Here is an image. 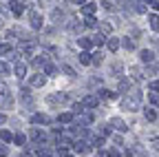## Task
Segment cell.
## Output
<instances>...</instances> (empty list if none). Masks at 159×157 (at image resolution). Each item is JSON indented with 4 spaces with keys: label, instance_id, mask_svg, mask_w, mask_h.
Masks as SVG:
<instances>
[{
    "label": "cell",
    "instance_id": "1",
    "mask_svg": "<svg viewBox=\"0 0 159 157\" xmlns=\"http://www.w3.org/2000/svg\"><path fill=\"white\" fill-rule=\"evenodd\" d=\"M93 120H95L93 113H91V111H84V113L77 115V122H75V124H77V126H86V124H91Z\"/></svg>",
    "mask_w": 159,
    "mask_h": 157
},
{
    "label": "cell",
    "instance_id": "2",
    "mask_svg": "<svg viewBox=\"0 0 159 157\" xmlns=\"http://www.w3.org/2000/svg\"><path fill=\"white\" fill-rule=\"evenodd\" d=\"M29 20H31V27H33V29H40V27H42V16H40L38 11H31Z\"/></svg>",
    "mask_w": 159,
    "mask_h": 157
},
{
    "label": "cell",
    "instance_id": "3",
    "mask_svg": "<svg viewBox=\"0 0 159 157\" xmlns=\"http://www.w3.org/2000/svg\"><path fill=\"white\" fill-rule=\"evenodd\" d=\"M31 137L38 142V146H42V144H44V140H47V137H44V133L40 131V128H33V131H31Z\"/></svg>",
    "mask_w": 159,
    "mask_h": 157
},
{
    "label": "cell",
    "instance_id": "4",
    "mask_svg": "<svg viewBox=\"0 0 159 157\" xmlns=\"http://www.w3.org/2000/svg\"><path fill=\"white\" fill-rule=\"evenodd\" d=\"M111 124H113L117 131H122V133H124V131H128V126H126V122L122 120V117H113V120H111Z\"/></svg>",
    "mask_w": 159,
    "mask_h": 157
},
{
    "label": "cell",
    "instance_id": "5",
    "mask_svg": "<svg viewBox=\"0 0 159 157\" xmlns=\"http://www.w3.org/2000/svg\"><path fill=\"white\" fill-rule=\"evenodd\" d=\"M73 148H75V150H77V153H80V155H86V153H89V150H91V148H89V144H86V142H75V144H73Z\"/></svg>",
    "mask_w": 159,
    "mask_h": 157
},
{
    "label": "cell",
    "instance_id": "6",
    "mask_svg": "<svg viewBox=\"0 0 159 157\" xmlns=\"http://www.w3.org/2000/svg\"><path fill=\"white\" fill-rule=\"evenodd\" d=\"M97 102H99L97 95H86V97H84V106H89V109H95Z\"/></svg>",
    "mask_w": 159,
    "mask_h": 157
},
{
    "label": "cell",
    "instance_id": "7",
    "mask_svg": "<svg viewBox=\"0 0 159 157\" xmlns=\"http://www.w3.org/2000/svg\"><path fill=\"white\" fill-rule=\"evenodd\" d=\"M0 106H5V109H11L13 106V100H11V95H0Z\"/></svg>",
    "mask_w": 159,
    "mask_h": 157
},
{
    "label": "cell",
    "instance_id": "8",
    "mask_svg": "<svg viewBox=\"0 0 159 157\" xmlns=\"http://www.w3.org/2000/svg\"><path fill=\"white\" fill-rule=\"evenodd\" d=\"M95 9H97V7H95L93 2H84V7H82V11L86 13V18H93V13H95Z\"/></svg>",
    "mask_w": 159,
    "mask_h": 157
},
{
    "label": "cell",
    "instance_id": "9",
    "mask_svg": "<svg viewBox=\"0 0 159 157\" xmlns=\"http://www.w3.org/2000/svg\"><path fill=\"white\" fill-rule=\"evenodd\" d=\"M31 122H33V124H47V122H49V117L42 115V113H35V115L31 117Z\"/></svg>",
    "mask_w": 159,
    "mask_h": 157
},
{
    "label": "cell",
    "instance_id": "10",
    "mask_svg": "<svg viewBox=\"0 0 159 157\" xmlns=\"http://www.w3.org/2000/svg\"><path fill=\"white\" fill-rule=\"evenodd\" d=\"M11 11H13V16H22L25 2H11Z\"/></svg>",
    "mask_w": 159,
    "mask_h": 157
},
{
    "label": "cell",
    "instance_id": "11",
    "mask_svg": "<svg viewBox=\"0 0 159 157\" xmlns=\"http://www.w3.org/2000/svg\"><path fill=\"white\" fill-rule=\"evenodd\" d=\"M16 75H18V77H25V75H27V64H25V62H18V64H16Z\"/></svg>",
    "mask_w": 159,
    "mask_h": 157
},
{
    "label": "cell",
    "instance_id": "12",
    "mask_svg": "<svg viewBox=\"0 0 159 157\" xmlns=\"http://www.w3.org/2000/svg\"><path fill=\"white\" fill-rule=\"evenodd\" d=\"M139 58H142V62H152V60H155V53H152V51H142V53H139Z\"/></svg>",
    "mask_w": 159,
    "mask_h": 157
},
{
    "label": "cell",
    "instance_id": "13",
    "mask_svg": "<svg viewBox=\"0 0 159 157\" xmlns=\"http://www.w3.org/2000/svg\"><path fill=\"white\" fill-rule=\"evenodd\" d=\"M73 117H75L73 113H62V115L57 117V122H62V124H69V122H73Z\"/></svg>",
    "mask_w": 159,
    "mask_h": 157
},
{
    "label": "cell",
    "instance_id": "14",
    "mask_svg": "<svg viewBox=\"0 0 159 157\" xmlns=\"http://www.w3.org/2000/svg\"><path fill=\"white\" fill-rule=\"evenodd\" d=\"M80 47H82V49H91L93 47V38H80Z\"/></svg>",
    "mask_w": 159,
    "mask_h": 157
},
{
    "label": "cell",
    "instance_id": "15",
    "mask_svg": "<svg viewBox=\"0 0 159 157\" xmlns=\"http://www.w3.org/2000/svg\"><path fill=\"white\" fill-rule=\"evenodd\" d=\"M80 62H82V64H91L93 62V55H89L86 51H82V53H80Z\"/></svg>",
    "mask_w": 159,
    "mask_h": 157
},
{
    "label": "cell",
    "instance_id": "16",
    "mask_svg": "<svg viewBox=\"0 0 159 157\" xmlns=\"http://www.w3.org/2000/svg\"><path fill=\"white\" fill-rule=\"evenodd\" d=\"M148 20H150V27H152L155 31H159V16L150 13V18H148Z\"/></svg>",
    "mask_w": 159,
    "mask_h": 157
},
{
    "label": "cell",
    "instance_id": "17",
    "mask_svg": "<svg viewBox=\"0 0 159 157\" xmlns=\"http://www.w3.org/2000/svg\"><path fill=\"white\" fill-rule=\"evenodd\" d=\"M31 84H33V86H42V84H44V75H33V77H31Z\"/></svg>",
    "mask_w": 159,
    "mask_h": 157
},
{
    "label": "cell",
    "instance_id": "18",
    "mask_svg": "<svg viewBox=\"0 0 159 157\" xmlns=\"http://www.w3.org/2000/svg\"><path fill=\"white\" fill-rule=\"evenodd\" d=\"M99 97H111V100H115L117 93H113V91H108V89H102V91H99Z\"/></svg>",
    "mask_w": 159,
    "mask_h": 157
},
{
    "label": "cell",
    "instance_id": "19",
    "mask_svg": "<svg viewBox=\"0 0 159 157\" xmlns=\"http://www.w3.org/2000/svg\"><path fill=\"white\" fill-rule=\"evenodd\" d=\"M144 115H146V120H148V122H155V120H157V113H155L152 109H146Z\"/></svg>",
    "mask_w": 159,
    "mask_h": 157
},
{
    "label": "cell",
    "instance_id": "20",
    "mask_svg": "<svg viewBox=\"0 0 159 157\" xmlns=\"http://www.w3.org/2000/svg\"><path fill=\"white\" fill-rule=\"evenodd\" d=\"M33 64H35V67H47V58H44V55H38L35 60H33Z\"/></svg>",
    "mask_w": 159,
    "mask_h": 157
},
{
    "label": "cell",
    "instance_id": "21",
    "mask_svg": "<svg viewBox=\"0 0 159 157\" xmlns=\"http://www.w3.org/2000/svg\"><path fill=\"white\" fill-rule=\"evenodd\" d=\"M117 47H119V40H117V38H108V49L115 51Z\"/></svg>",
    "mask_w": 159,
    "mask_h": 157
},
{
    "label": "cell",
    "instance_id": "22",
    "mask_svg": "<svg viewBox=\"0 0 159 157\" xmlns=\"http://www.w3.org/2000/svg\"><path fill=\"white\" fill-rule=\"evenodd\" d=\"M84 109H86V106H84V102H77V104H73V111H75L77 115H80V113H84Z\"/></svg>",
    "mask_w": 159,
    "mask_h": 157
},
{
    "label": "cell",
    "instance_id": "23",
    "mask_svg": "<svg viewBox=\"0 0 159 157\" xmlns=\"http://www.w3.org/2000/svg\"><path fill=\"white\" fill-rule=\"evenodd\" d=\"M93 44H97V47H99V44H104V35H102V33H95V38H93Z\"/></svg>",
    "mask_w": 159,
    "mask_h": 157
},
{
    "label": "cell",
    "instance_id": "24",
    "mask_svg": "<svg viewBox=\"0 0 159 157\" xmlns=\"http://www.w3.org/2000/svg\"><path fill=\"white\" fill-rule=\"evenodd\" d=\"M99 29H102V35H104V33H111V31H113V27H111L108 22H102V25H99Z\"/></svg>",
    "mask_w": 159,
    "mask_h": 157
},
{
    "label": "cell",
    "instance_id": "25",
    "mask_svg": "<svg viewBox=\"0 0 159 157\" xmlns=\"http://www.w3.org/2000/svg\"><path fill=\"white\" fill-rule=\"evenodd\" d=\"M44 73H47V75H55V73H57V69H55L53 64H47V67H44Z\"/></svg>",
    "mask_w": 159,
    "mask_h": 157
},
{
    "label": "cell",
    "instance_id": "26",
    "mask_svg": "<svg viewBox=\"0 0 159 157\" xmlns=\"http://www.w3.org/2000/svg\"><path fill=\"white\" fill-rule=\"evenodd\" d=\"M11 53V47L9 44H0V55H9Z\"/></svg>",
    "mask_w": 159,
    "mask_h": 157
},
{
    "label": "cell",
    "instance_id": "27",
    "mask_svg": "<svg viewBox=\"0 0 159 157\" xmlns=\"http://www.w3.org/2000/svg\"><path fill=\"white\" fill-rule=\"evenodd\" d=\"M0 137L5 140V144H9V142H11V133H9V131H2V133H0Z\"/></svg>",
    "mask_w": 159,
    "mask_h": 157
},
{
    "label": "cell",
    "instance_id": "28",
    "mask_svg": "<svg viewBox=\"0 0 159 157\" xmlns=\"http://www.w3.org/2000/svg\"><path fill=\"white\" fill-rule=\"evenodd\" d=\"M93 144H95V148L104 146V137H93Z\"/></svg>",
    "mask_w": 159,
    "mask_h": 157
},
{
    "label": "cell",
    "instance_id": "29",
    "mask_svg": "<svg viewBox=\"0 0 159 157\" xmlns=\"http://www.w3.org/2000/svg\"><path fill=\"white\" fill-rule=\"evenodd\" d=\"M111 71H113V73H122V62H115V64L111 67Z\"/></svg>",
    "mask_w": 159,
    "mask_h": 157
},
{
    "label": "cell",
    "instance_id": "30",
    "mask_svg": "<svg viewBox=\"0 0 159 157\" xmlns=\"http://www.w3.org/2000/svg\"><path fill=\"white\" fill-rule=\"evenodd\" d=\"M150 102H152L155 106H159V93H150Z\"/></svg>",
    "mask_w": 159,
    "mask_h": 157
},
{
    "label": "cell",
    "instance_id": "31",
    "mask_svg": "<svg viewBox=\"0 0 159 157\" xmlns=\"http://www.w3.org/2000/svg\"><path fill=\"white\" fill-rule=\"evenodd\" d=\"M16 144L25 146V135H22V133H18V135H16Z\"/></svg>",
    "mask_w": 159,
    "mask_h": 157
},
{
    "label": "cell",
    "instance_id": "32",
    "mask_svg": "<svg viewBox=\"0 0 159 157\" xmlns=\"http://www.w3.org/2000/svg\"><path fill=\"white\" fill-rule=\"evenodd\" d=\"M137 7H135V11H139V13H146V7H144V2H135Z\"/></svg>",
    "mask_w": 159,
    "mask_h": 157
},
{
    "label": "cell",
    "instance_id": "33",
    "mask_svg": "<svg viewBox=\"0 0 159 157\" xmlns=\"http://www.w3.org/2000/svg\"><path fill=\"white\" fill-rule=\"evenodd\" d=\"M95 18H86V20H84V27H95Z\"/></svg>",
    "mask_w": 159,
    "mask_h": 157
},
{
    "label": "cell",
    "instance_id": "34",
    "mask_svg": "<svg viewBox=\"0 0 159 157\" xmlns=\"http://www.w3.org/2000/svg\"><path fill=\"white\" fill-rule=\"evenodd\" d=\"M93 64H102V53H95L93 55Z\"/></svg>",
    "mask_w": 159,
    "mask_h": 157
},
{
    "label": "cell",
    "instance_id": "35",
    "mask_svg": "<svg viewBox=\"0 0 159 157\" xmlns=\"http://www.w3.org/2000/svg\"><path fill=\"white\" fill-rule=\"evenodd\" d=\"M124 47H126V49L130 51V49H135V42H133V40H128V38H126V40H124Z\"/></svg>",
    "mask_w": 159,
    "mask_h": 157
},
{
    "label": "cell",
    "instance_id": "36",
    "mask_svg": "<svg viewBox=\"0 0 159 157\" xmlns=\"http://www.w3.org/2000/svg\"><path fill=\"white\" fill-rule=\"evenodd\" d=\"M7 153H9L7 150V144H0V157H7Z\"/></svg>",
    "mask_w": 159,
    "mask_h": 157
},
{
    "label": "cell",
    "instance_id": "37",
    "mask_svg": "<svg viewBox=\"0 0 159 157\" xmlns=\"http://www.w3.org/2000/svg\"><path fill=\"white\" fill-rule=\"evenodd\" d=\"M150 144H152V148H155V150H159V137H152Z\"/></svg>",
    "mask_w": 159,
    "mask_h": 157
},
{
    "label": "cell",
    "instance_id": "38",
    "mask_svg": "<svg viewBox=\"0 0 159 157\" xmlns=\"http://www.w3.org/2000/svg\"><path fill=\"white\" fill-rule=\"evenodd\" d=\"M128 89V80H122V82H119V91H126Z\"/></svg>",
    "mask_w": 159,
    "mask_h": 157
},
{
    "label": "cell",
    "instance_id": "39",
    "mask_svg": "<svg viewBox=\"0 0 159 157\" xmlns=\"http://www.w3.org/2000/svg\"><path fill=\"white\" fill-rule=\"evenodd\" d=\"M62 69H64V73H69V75H75V71H73L71 67H62Z\"/></svg>",
    "mask_w": 159,
    "mask_h": 157
},
{
    "label": "cell",
    "instance_id": "40",
    "mask_svg": "<svg viewBox=\"0 0 159 157\" xmlns=\"http://www.w3.org/2000/svg\"><path fill=\"white\" fill-rule=\"evenodd\" d=\"M150 89L152 91H159V82H150Z\"/></svg>",
    "mask_w": 159,
    "mask_h": 157
},
{
    "label": "cell",
    "instance_id": "41",
    "mask_svg": "<svg viewBox=\"0 0 159 157\" xmlns=\"http://www.w3.org/2000/svg\"><path fill=\"white\" fill-rule=\"evenodd\" d=\"M5 122H7V115H5V113H0V124H5Z\"/></svg>",
    "mask_w": 159,
    "mask_h": 157
},
{
    "label": "cell",
    "instance_id": "42",
    "mask_svg": "<svg viewBox=\"0 0 159 157\" xmlns=\"http://www.w3.org/2000/svg\"><path fill=\"white\" fill-rule=\"evenodd\" d=\"M97 157H111V155H106L104 150H97Z\"/></svg>",
    "mask_w": 159,
    "mask_h": 157
},
{
    "label": "cell",
    "instance_id": "43",
    "mask_svg": "<svg viewBox=\"0 0 159 157\" xmlns=\"http://www.w3.org/2000/svg\"><path fill=\"white\" fill-rule=\"evenodd\" d=\"M152 9H155V11H159V0H157V2H152Z\"/></svg>",
    "mask_w": 159,
    "mask_h": 157
},
{
    "label": "cell",
    "instance_id": "44",
    "mask_svg": "<svg viewBox=\"0 0 159 157\" xmlns=\"http://www.w3.org/2000/svg\"><path fill=\"white\" fill-rule=\"evenodd\" d=\"M64 157H73V155H64Z\"/></svg>",
    "mask_w": 159,
    "mask_h": 157
},
{
    "label": "cell",
    "instance_id": "45",
    "mask_svg": "<svg viewBox=\"0 0 159 157\" xmlns=\"http://www.w3.org/2000/svg\"><path fill=\"white\" fill-rule=\"evenodd\" d=\"M47 157H49V155H47Z\"/></svg>",
    "mask_w": 159,
    "mask_h": 157
}]
</instances>
